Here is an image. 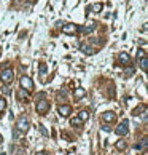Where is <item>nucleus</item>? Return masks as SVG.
Segmentation results:
<instances>
[{"mask_svg":"<svg viewBox=\"0 0 148 155\" xmlns=\"http://www.w3.org/2000/svg\"><path fill=\"white\" fill-rule=\"evenodd\" d=\"M35 109H37V112H38L40 115H45V114L49 110V102L45 99V97H40V99H37Z\"/></svg>","mask_w":148,"mask_h":155,"instance_id":"1","label":"nucleus"},{"mask_svg":"<svg viewBox=\"0 0 148 155\" xmlns=\"http://www.w3.org/2000/svg\"><path fill=\"white\" fill-rule=\"evenodd\" d=\"M29 126H30V120L26 115H21L18 119V122H16V128H18L19 131H22V133H26V131L29 130Z\"/></svg>","mask_w":148,"mask_h":155,"instance_id":"2","label":"nucleus"},{"mask_svg":"<svg viewBox=\"0 0 148 155\" xmlns=\"http://www.w3.org/2000/svg\"><path fill=\"white\" fill-rule=\"evenodd\" d=\"M13 77H15V74H13V69H10V67L3 69L2 74H0V79H2V82L5 83V85H8V83L13 82Z\"/></svg>","mask_w":148,"mask_h":155,"instance_id":"3","label":"nucleus"},{"mask_svg":"<svg viewBox=\"0 0 148 155\" xmlns=\"http://www.w3.org/2000/svg\"><path fill=\"white\" fill-rule=\"evenodd\" d=\"M127 131H129V122H127V120H123V122L115 128V133L118 134V136H124V134H127Z\"/></svg>","mask_w":148,"mask_h":155,"instance_id":"4","label":"nucleus"},{"mask_svg":"<svg viewBox=\"0 0 148 155\" xmlns=\"http://www.w3.org/2000/svg\"><path fill=\"white\" fill-rule=\"evenodd\" d=\"M21 88L27 90V91H30V90L33 88V82H32V79H30V77H27V75L21 77Z\"/></svg>","mask_w":148,"mask_h":155,"instance_id":"5","label":"nucleus"},{"mask_svg":"<svg viewBox=\"0 0 148 155\" xmlns=\"http://www.w3.org/2000/svg\"><path fill=\"white\" fill-rule=\"evenodd\" d=\"M62 32L67 34V35H73V34L78 32V26H76V24H64Z\"/></svg>","mask_w":148,"mask_h":155,"instance_id":"6","label":"nucleus"},{"mask_svg":"<svg viewBox=\"0 0 148 155\" xmlns=\"http://www.w3.org/2000/svg\"><path fill=\"white\" fill-rule=\"evenodd\" d=\"M58 112L60 117H69V114L72 112V109H70V106H67V104H60L58 107Z\"/></svg>","mask_w":148,"mask_h":155,"instance_id":"7","label":"nucleus"},{"mask_svg":"<svg viewBox=\"0 0 148 155\" xmlns=\"http://www.w3.org/2000/svg\"><path fill=\"white\" fill-rule=\"evenodd\" d=\"M115 119H116V114L112 112V110H107V112L102 114V120H104V122H107V123L115 122Z\"/></svg>","mask_w":148,"mask_h":155,"instance_id":"8","label":"nucleus"},{"mask_svg":"<svg viewBox=\"0 0 148 155\" xmlns=\"http://www.w3.org/2000/svg\"><path fill=\"white\" fill-rule=\"evenodd\" d=\"M118 62L123 64V66H127V64H131V56L127 55V53H120L118 55Z\"/></svg>","mask_w":148,"mask_h":155,"instance_id":"9","label":"nucleus"},{"mask_svg":"<svg viewBox=\"0 0 148 155\" xmlns=\"http://www.w3.org/2000/svg\"><path fill=\"white\" fill-rule=\"evenodd\" d=\"M29 97V91L27 90H24V88H19L18 90V99L19 101H26Z\"/></svg>","mask_w":148,"mask_h":155,"instance_id":"10","label":"nucleus"},{"mask_svg":"<svg viewBox=\"0 0 148 155\" xmlns=\"http://www.w3.org/2000/svg\"><path fill=\"white\" fill-rule=\"evenodd\" d=\"M94 29H96L94 22H89V24H86L85 27H78V32H85V34H88V32H92Z\"/></svg>","mask_w":148,"mask_h":155,"instance_id":"11","label":"nucleus"},{"mask_svg":"<svg viewBox=\"0 0 148 155\" xmlns=\"http://www.w3.org/2000/svg\"><path fill=\"white\" fill-rule=\"evenodd\" d=\"M81 51L85 53V55H92L94 50H92L91 45H88V43H81Z\"/></svg>","mask_w":148,"mask_h":155,"instance_id":"12","label":"nucleus"},{"mask_svg":"<svg viewBox=\"0 0 148 155\" xmlns=\"http://www.w3.org/2000/svg\"><path fill=\"white\" fill-rule=\"evenodd\" d=\"M139 62H140L142 70H143V72H147V70H148V58H147V56H142V58L139 59Z\"/></svg>","mask_w":148,"mask_h":155,"instance_id":"13","label":"nucleus"},{"mask_svg":"<svg viewBox=\"0 0 148 155\" xmlns=\"http://www.w3.org/2000/svg\"><path fill=\"white\" fill-rule=\"evenodd\" d=\"M102 8H104V5H102V3H94V5H91V6H89V10H92L94 13H99V11H102Z\"/></svg>","mask_w":148,"mask_h":155,"instance_id":"14","label":"nucleus"},{"mask_svg":"<svg viewBox=\"0 0 148 155\" xmlns=\"http://www.w3.org/2000/svg\"><path fill=\"white\" fill-rule=\"evenodd\" d=\"M85 122H83L80 117H73L72 120H70V125H73V126H80V125H83Z\"/></svg>","mask_w":148,"mask_h":155,"instance_id":"15","label":"nucleus"},{"mask_svg":"<svg viewBox=\"0 0 148 155\" xmlns=\"http://www.w3.org/2000/svg\"><path fill=\"white\" fill-rule=\"evenodd\" d=\"M126 147H127V142L124 139H120L118 142H116V149H118V150H124Z\"/></svg>","mask_w":148,"mask_h":155,"instance_id":"16","label":"nucleus"},{"mask_svg":"<svg viewBox=\"0 0 148 155\" xmlns=\"http://www.w3.org/2000/svg\"><path fill=\"white\" fill-rule=\"evenodd\" d=\"M85 94H86V91H85L83 88H76V90H75V97H76V99H81Z\"/></svg>","mask_w":148,"mask_h":155,"instance_id":"17","label":"nucleus"},{"mask_svg":"<svg viewBox=\"0 0 148 155\" xmlns=\"http://www.w3.org/2000/svg\"><path fill=\"white\" fill-rule=\"evenodd\" d=\"M46 70H48L46 64H45V62H40V66H38V74H40V75H45Z\"/></svg>","mask_w":148,"mask_h":155,"instance_id":"18","label":"nucleus"},{"mask_svg":"<svg viewBox=\"0 0 148 155\" xmlns=\"http://www.w3.org/2000/svg\"><path fill=\"white\" fill-rule=\"evenodd\" d=\"M78 117L83 120V122H86V120H88V117H89V112H86V110H81V112L78 114Z\"/></svg>","mask_w":148,"mask_h":155,"instance_id":"19","label":"nucleus"},{"mask_svg":"<svg viewBox=\"0 0 148 155\" xmlns=\"http://www.w3.org/2000/svg\"><path fill=\"white\" fill-rule=\"evenodd\" d=\"M38 130H40V133H42V134H43V136H45V137H48V136H49L48 130H46V128L43 126V125H38Z\"/></svg>","mask_w":148,"mask_h":155,"instance_id":"20","label":"nucleus"},{"mask_svg":"<svg viewBox=\"0 0 148 155\" xmlns=\"http://www.w3.org/2000/svg\"><path fill=\"white\" fill-rule=\"evenodd\" d=\"M21 133H22V131H19L18 128H15V130H13V139H19Z\"/></svg>","mask_w":148,"mask_h":155,"instance_id":"21","label":"nucleus"},{"mask_svg":"<svg viewBox=\"0 0 148 155\" xmlns=\"http://www.w3.org/2000/svg\"><path fill=\"white\" fill-rule=\"evenodd\" d=\"M132 74H134V69H132V67H127L126 72H124V75H126V77H132Z\"/></svg>","mask_w":148,"mask_h":155,"instance_id":"22","label":"nucleus"},{"mask_svg":"<svg viewBox=\"0 0 148 155\" xmlns=\"http://www.w3.org/2000/svg\"><path fill=\"white\" fill-rule=\"evenodd\" d=\"M5 107H6V101L3 99V97H0V112H2V110L5 109Z\"/></svg>","mask_w":148,"mask_h":155,"instance_id":"23","label":"nucleus"},{"mask_svg":"<svg viewBox=\"0 0 148 155\" xmlns=\"http://www.w3.org/2000/svg\"><path fill=\"white\" fill-rule=\"evenodd\" d=\"M147 146H148V137H143V141H142V149L147 150Z\"/></svg>","mask_w":148,"mask_h":155,"instance_id":"24","label":"nucleus"},{"mask_svg":"<svg viewBox=\"0 0 148 155\" xmlns=\"http://www.w3.org/2000/svg\"><path fill=\"white\" fill-rule=\"evenodd\" d=\"M142 56H145V51H143V50H142V51H139V53H137V59H140Z\"/></svg>","mask_w":148,"mask_h":155,"instance_id":"25","label":"nucleus"},{"mask_svg":"<svg viewBox=\"0 0 148 155\" xmlns=\"http://www.w3.org/2000/svg\"><path fill=\"white\" fill-rule=\"evenodd\" d=\"M3 93H5V94H10V88H8V86H3Z\"/></svg>","mask_w":148,"mask_h":155,"instance_id":"26","label":"nucleus"},{"mask_svg":"<svg viewBox=\"0 0 148 155\" xmlns=\"http://www.w3.org/2000/svg\"><path fill=\"white\" fill-rule=\"evenodd\" d=\"M35 155H48V154H46V152H37Z\"/></svg>","mask_w":148,"mask_h":155,"instance_id":"27","label":"nucleus"},{"mask_svg":"<svg viewBox=\"0 0 148 155\" xmlns=\"http://www.w3.org/2000/svg\"><path fill=\"white\" fill-rule=\"evenodd\" d=\"M27 2H30V3H33V2H37V0H27Z\"/></svg>","mask_w":148,"mask_h":155,"instance_id":"28","label":"nucleus"},{"mask_svg":"<svg viewBox=\"0 0 148 155\" xmlns=\"http://www.w3.org/2000/svg\"><path fill=\"white\" fill-rule=\"evenodd\" d=\"M0 142H2V136H0Z\"/></svg>","mask_w":148,"mask_h":155,"instance_id":"29","label":"nucleus"}]
</instances>
